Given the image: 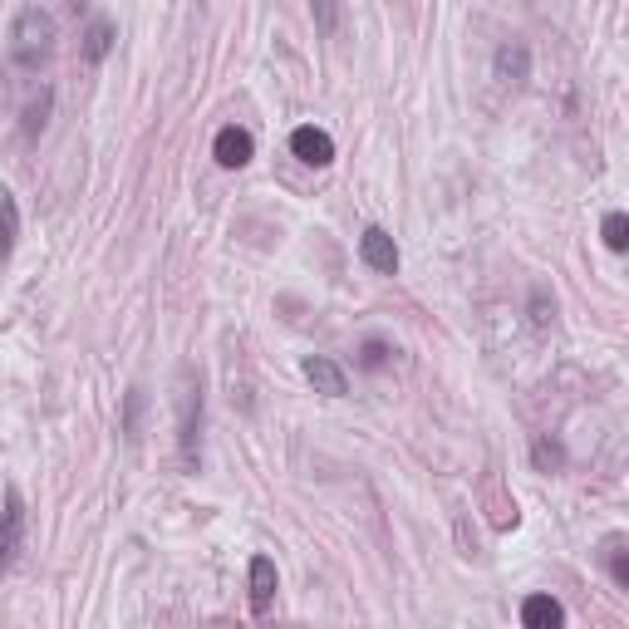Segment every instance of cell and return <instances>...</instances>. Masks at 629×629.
<instances>
[{
	"instance_id": "cell-20",
	"label": "cell",
	"mask_w": 629,
	"mask_h": 629,
	"mask_svg": "<svg viewBox=\"0 0 629 629\" xmlns=\"http://www.w3.org/2000/svg\"><path fill=\"white\" fill-rule=\"evenodd\" d=\"M536 462H541V467H561V448L541 438V443H536Z\"/></svg>"
},
{
	"instance_id": "cell-10",
	"label": "cell",
	"mask_w": 629,
	"mask_h": 629,
	"mask_svg": "<svg viewBox=\"0 0 629 629\" xmlns=\"http://www.w3.org/2000/svg\"><path fill=\"white\" fill-rule=\"evenodd\" d=\"M521 625L526 629H561L566 625V610H561V600H551V595H526V600H521Z\"/></svg>"
},
{
	"instance_id": "cell-1",
	"label": "cell",
	"mask_w": 629,
	"mask_h": 629,
	"mask_svg": "<svg viewBox=\"0 0 629 629\" xmlns=\"http://www.w3.org/2000/svg\"><path fill=\"white\" fill-rule=\"evenodd\" d=\"M202 418H207L202 374L192 364H182L177 369V458H182V472H202Z\"/></svg>"
},
{
	"instance_id": "cell-6",
	"label": "cell",
	"mask_w": 629,
	"mask_h": 629,
	"mask_svg": "<svg viewBox=\"0 0 629 629\" xmlns=\"http://www.w3.org/2000/svg\"><path fill=\"white\" fill-rule=\"evenodd\" d=\"M251 153H256V143H251V133H246V128H236V123H227V128L212 138V158H217L227 172L246 168V163H251Z\"/></svg>"
},
{
	"instance_id": "cell-8",
	"label": "cell",
	"mask_w": 629,
	"mask_h": 629,
	"mask_svg": "<svg viewBox=\"0 0 629 629\" xmlns=\"http://www.w3.org/2000/svg\"><path fill=\"white\" fill-rule=\"evenodd\" d=\"M492 69H497V79H502L507 89H521V84L531 79V50H526L521 40H507V45L492 55Z\"/></svg>"
},
{
	"instance_id": "cell-2",
	"label": "cell",
	"mask_w": 629,
	"mask_h": 629,
	"mask_svg": "<svg viewBox=\"0 0 629 629\" xmlns=\"http://www.w3.org/2000/svg\"><path fill=\"white\" fill-rule=\"evenodd\" d=\"M55 15L45 10V5H25L20 15H15V25H10V59L20 64V69H40L45 59L55 55Z\"/></svg>"
},
{
	"instance_id": "cell-18",
	"label": "cell",
	"mask_w": 629,
	"mask_h": 629,
	"mask_svg": "<svg viewBox=\"0 0 629 629\" xmlns=\"http://www.w3.org/2000/svg\"><path fill=\"white\" fill-rule=\"evenodd\" d=\"M384 364H389V344H384V340H364V344H359V369L379 374Z\"/></svg>"
},
{
	"instance_id": "cell-3",
	"label": "cell",
	"mask_w": 629,
	"mask_h": 629,
	"mask_svg": "<svg viewBox=\"0 0 629 629\" xmlns=\"http://www.w3.org/2000/svg\"><path fill=\"white\" fill-rule=\"evenodd\" d=\"M25 551V497L5 487V512H0V571H10Z\"/></svg>"
},
{
	"instance_id": "cell-19",
	"label": "cell",
	"mask_w": 629,
	"mask_h": 629,
	"mask_svg": "<svg viewBox=\"0 0 629 629\" xmlns=\"http://www.w3.org/2000/svg\"><path fill=\"white\" fill-rule=\"evenodd\" d=\"M45 114H50V94L40 99V109H30V114H25V138H35V133L45 128Z\"/></svg>"
},
{
	"instance_id": "cell-7",
	"label": "cell",
	"mask_w": 629,
	"mask_h": 629,
	"mask_svg": "<svg viewBox=\"0 0 629 629\" xmlns=\"http://www.w3.org/2000/svg\"><path fill=\"white\" fill-rule=\"evenodd\" d=\"M300 369H305V379L315 384V394H325V399H344V394H349V379H344V369L335 364V359H325V354H310Z\"/></svg>"
},
{
	"instance_id": "cell-11",
	"label": "cell",
	"mask_w": 629,
	"mask_h": 629,
	"mask_svg": "<svg viewBox=\"0 0 629 629\" xmlns=\"http://www.w3.org/2000/svg\"><path fill=\"white\" fill-rule=\"evenodd\" d=\"M109 50H114V20H89V30H84V59L89 64H104L109 59Z\"/></svg>"
},
{
	"instance_id": "cell-9",
	"label": "cell",
	"mask_w": 629,
	"mask_h": 629,
	"mask_svg": "<svg viewBox=\"0 0 629 629\" xmlns=\"http://www.w3.org/2000/svg\"><path fill=\"white\" fill-rule=\"evenodd\" d=\"M276 561L271 556H251V615H266L276 600Z\"/></svg>"
},
{
	"instance_id": "cell-17",
	"label": "cell",
	"mask_w": 629,
	"mask_h": 629,
	"mask_svg": "<svg viewBox=\"0 0 629 629\" xmlns=\"http://www.w3.org/2000/svg\"><path fill=\"white\" fill-rule=\"evenodd\" d=\"M138 428H143V389H128V403H123V433H128V443H138Z\"/></svg>"
},
{
	"instance_id": "cell-15",
	"label": "cell",
	"mask_w": 629,
	"mask_h": 629,
	"mask_svg": "<svg viewBox=\"0 0 629 629\" xmlns=\"http://www.w3.org/2000/svg\"><path fill=\"white\" fill-rule=\"evenodd\" d=\"M600 236H605V246H610V251H625V246H629V217H625V212H610V217H605V227H600Z\"/></svg>"
},
{
	"instance_id": "cell-5",
	"label": "cell",
	"mask_w": 629,
	"mask_h": 629,
	"mask_svg": "<svg viewBox=\"0 0 629 629\" xmlns=\"http://www.w3.org/2000/svg\"><path fill=\"white\" fill-rule=\"evenodd\" d=\"M359 256H364V266L379 271V276H394V271H399V246H394V236L384 227H369L359 236Z\"/></svg>"
},
{
	"instance_id": "cell-4",
	"label": "cell",
	"mask_w": 629,
	"mask_h": 629,
	"mask_svg": "<svg viewBox=\"0 0 629 629\" xmlns=\"http://www.w3.org/2000/svg\"><path fill=\"white\" fill-rule=\"evenodd\" d=\"M290 153H295L305 168H330V163H335V138H330L325 128L305 123V128L290 133Z\"/></svg>"
},
{
	"instance_id": "cell-12",
	"label": "cell",
	"mask_w": 629,
	"mask_h": 629,
	"mask_svg": "<svg viewBox=\"0 0 629 629\" xmlns=\"http://www.w3.org/2000/svg\"><path fill=\"white\" fill-rule=\"evenodd\" d=\"M20 241V207H15V192L0 187V256H10Z\"/></svg>"
},
{
	"instance_id": "cell-16",
	"label": "cell",
	"mask_w": 629,
	"mask_h": 629,
	"mask_svg": "<svg viewBox=\"0 0 629 629\" xmlns=\"http://www.w3.org/2000/svg\"><path fill=\"white\" fill-rule=\"evenodd\" d=\"M551 320H556V300H551V290H546V286H536V290H531V325H536V330H546Z\"/></svg>"
},
{
	"instance_id": "cell-14",
	"label": "cell",
	"mask_w": 629,
	"mask_h": 629,
	"mask_svg": "<svg viewBox=\"0 0 629 629\" xmlns=\"http://www.w3.org/2000/svg\"><path fill=\"white\" fill-rule=\"evenodd\" d=\"M605 561H610V575H615V585H625V590H629V551H625V536H610V541H605Z\"/></svg>"
},
{
	"instance_id": "cell-13",
	"label": "cell",
	"mask_w": 629,
	"mask_h": 629,
	"mask_svg": "<svg viewBox=\"0 0 629 629\" xmlns=\"http://www.w3.org/2000/svg\"><path fill=\"white\" fill-rule=\"evenodd\" d=\"M340 10H344V0H310L315 30H320L325 40H335V35H340Z\"/></svg>"
}]
</instances>
